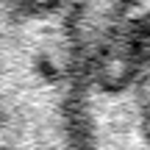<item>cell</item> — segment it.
<instances>
[{
	"label": "cell",
	"instance_id": "cell-1",
	"mask_svg": "<svg viewBox=\"0 0 150 150\" xmlns=\"http://www.w3.org/2000/svg\"><path fill=\"white\" fill-rule=\"evenodd\" d=\"M86 81L67 6L0 0V150H83Z\"/></svg>",
	"mask_w": 150,
	"mask_h": 150
},
{
	"label": "cell",
	"instance_id": "cell-2",
	"mask_svg": "<svg viewBox=\"0 0 150 150\" xmlns=\"http://www.w3.org/2000/svg\"><path fill=\"white\" fill-rule=\"evenodd\" d=\"M83 150H150L120 78L92 75L83 89Z\"/></svg>",
	"mask_w": 150,
	"mask_h": 150
},
{
	"label": "cell",
	"instance_id": "cell-3",
	"mask_svg": "<svg viewBox=\"0 0 150 150\" xmlns=\"http://www.w3.org/2000/svg\"><path fill=\"white\" fill-rule=\"evenodd\" d=\"M106 78H120L125 83L134 103V111L139 117V125L150 139V25L136 36L125 59L111 72H103Z\"/></svg>",
	"mask_w": 150,
	"mask_h": 150
},
{
	"label": "cell",
	"instance_id": "cell-4",
	"mask_svg": "<svg viewBox=\"0 0 150 150\" xmlns=\"http://www.w3.org/2000/svg\"><path fill=\"white\" fill-rule=\"evenodd\" d=\"M17 3L28 6V8H64L72 0H17Z\"/></svg>",
	"mask_w": 150,
	"mask_h": 150
}]
</instances>
